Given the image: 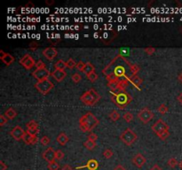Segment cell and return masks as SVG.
Instances as JSON below:
<instances>
[{
    "instance_id": "cell-1",
    "label": "cell",
    "mask_w": 182,
    "mask_h": 170,
    "mask_svg": "<svg viewBox=\"0 0 182 170\" xmlns=\"http://www.w3.org/2000/svg\"><path fill=\"white\" fill-rule=\"evenodd\" d=\"M100 123L99 120L92 113H87L83 115L79 120V127L83 132L92 131Z\"/></svg>"
},
{
    "instance_id": "cell-2",
    "label": "cell",
    "mask_w": 182,
    "mask_h": 170,
    "mask_svg": "<svg viewBox=\"0 0 182 170\" xmlns=\"http://www.w3.org/2000/svg\"><path fill=\"white\" fill-rule=\"evenodd\" d=\"M101 99V96L99 95V93L95 91L94 89H90L87 91H85L81 97L80 100L83 103L89 106H93L95 104L98 103Z\"/></svg>"
},
{
    "instance_id": "cell-3",
    "label": "cell",
    "mask_w": 182,
    "mask_h": 170,
    "mask_svg": "<svg viewBox=\"0 0 182 170\" xmlns=\"http://www.w3.org/2000/svg\"><path fill=\"white\" fill-rule=\"evenodd\" d=\"M112 101L118 106V108L125 109L126 106L132 101V97L129 93L125 91V92H122L116 96H112Z\"/></svg>"
},
{
    "instance_id": "cell-4",
    "label": "cell",
    "mask_w": 182,
    "mask_h": 170,
    "mask_svg": "<svg viewBox=\"0 0 182 170\" xmlns=\"http://www.w3.org/2000/svg\"><path fill=\"white\" fill-rule=\"evenodd\" d=\"M120 139L125 145L130 146L132 145L133 143L136 142V140H137V134L135 133L134 131H132L131 128H127L124 132L121 133Z\"/></svg>"
},
{
    "instance_id": "cell-5",
    "label": "cell",
    "mask_w": 182,
    "mask_h": 170,
    "mask_svg": "<svg viewBox=\"0 0 182 170\" xmlns=\"http://www.w3.org/2000/svg\"><path fill=\"white\" fill-rule=\"evenodd\" d=\"M35 87L36 89L38 90L41 94L43 95H46L50 92L53 87H54V84L53 83L50 81L49 79L44 80V81H40V82H38L36 84H35Z\"/></svg>"
},
{
    "instance_id": "cell-6",
    "label": "cell",
    "mask_w": 182,
    "mask_h": 170,
    "mask_svg": "<svg viewBox=\"0 0 182 170\" xmlns=\"http://www.w3.org/2000/svg\"><path fill=\"white\" fill-rule=\"evenodd\" d=\"M152 130L157 134V136L166 131H169V126L163 122L162 119H159L157 122L152 125Z\"/></svg>"
},
{
    "instance_id": "cell-7",
    "label": "cell",
    "mask_w": 182,
    "mask_h": 170,
    "mask_svg": "<svg viewBox=\"0 0 182 170\" xmlns=\"http://www.w3.org/2000/svg\"><path fill=\"white\" fill-rule=\"evenodd\" d=\"M138 118L140 122L146 124V123H148L154 118V114L148 108H143L142 110H140L138 114Z\"/></svg>"
},
{
    "instance_id": "cell-8",
    "label": "cell",
    "mask_w": 182,
    "mask_h": 170,
    "mask_svg": "<svg viewBox=\"0 0 182 170\" xmlns=\"http://www.w3.org/2000/svg\"><path fill=\"white\" fill-rule=\"evenodd\" d=\"M20 64L21 66L25 67L26 69L28 70H30L32 67H36V62L34 60V59L32 58L30 54H25L20 60Z\"/></svg>"
},
{
    "instance_id": "cell-9",
    "label": "cell",
    "mask_w": 182,
    "mask_h": 170,
    "mask_svg": "<svg viewBox=\"0 0 182 170\" xmlns=\"http://www.w3.org/2000/svg\"><path fill=\"white\" fill-rule=\"evenodd\" d=\"M50 71H48L46 68H44V69H36L32 73V75L38 80V82L48 79L49 76H50Z\"/></svg>"
},
{
    "instance_id": "cell-10",
    "label": "cell",
    "mask_w": 182,
    "mask_h": 170,
    "mask_svg": "<svg viewBox=\"0 0 182 170\" xmlns=\"http://www.w3.org/2000/svg\"><path fill=\"white\" fill-rule=\"evenodd\" d=\"M24 133H25V131L23 130V128L19 126V125H17V126H15V127L13 128V129L11 130V136H13V138H14L15 140H17V141H20V140H21L23 138V136H24Z\"/></svg>"
},
{
    "instance_id": "cell-11",
    "label": "cell",
    "mask_w": 182,
    "mask_h": 170,
    "mask_svg": "<svg viewBox=\"0 0 182 170\" xmlns=\"http://www.w3.org/2000/svg\"><path fill=\"white\" fill-rule=\"evenodd\" d=\"M42 157L44 160H46L48 163L52 162L55 160V151L52 147H48L42 154Z\"/></svg>"
},
{
    "instance_id": "cell-12",
    "label": "cell",
    "mask_w": 182,
    "mask_h": 170,
    "mask_svg": "<svg viewBox=\"0 0 182 170\" xmlns=\"http://www.w3.org/2000/svg\"><path fill=\"white\" fill-rule=\"evenodd\" d=\"M58 54V51L55 48L53 47H47L43 51V55L48 60H52L55 59V57Z\"/></svg>"
},
{
    "instance_id": "cell-13",
    "label": "cell",
    "mask_w": 182,
    "mask_h": 170,
    "mask_svg": "<svg viewBox=\"0 0 182 170\" xmlns=\"http://www.w3.org/2000/svg\"><path fill=\"white\" fill-rule=\"evenodd\" d=\"M132 163L139 168H141L146 163V158L141 153H137L132 158Z\"/></svg>"
},
{
    "instance_id": "cell-14",
    "label": "cell",
    "mask_w": 182,
    "mask_h": 170,
    "mask_svg": "<svg viewBox=\"0 0 182 170\" xmlns=\"http://www.w3.org/2000/svg\"><path fill=\"white\" fill-rule=\"evenodd\" d=\"M0 59L3 61L7 66H10L13 61H14V57H13L11 54L5 52L4 51H0Z\"/></svg>"
},
{
    "instance_id": "cell-15",
    "label": "cell",
    "mask_w": 182,
    "mask_h": 170,
    "mask_svg": "<svg viewBox=\"0 0 182 170\" xmlns=\"http://www.w3.org/2000/svg\"><path fill=\"white\" fill-rule=\"evenodd\" d=\"M51 75L54 78L55 81L57 82H61L63 80L66 78L67 76V73L64 71V70H58V69H55L52 73L51 74Z\"/></svg>"
},
{
    "instance_id": "cell-16",
    "label": "cell",
    "mask_w": 182,
    "mask_h": 170,
    "mask_svg": "<svg viewBox=\"0 0 182 170\" xmlns=\"http://www.w3.org/2000/svg\"><path fill=\"white\" fill-rule=\"evenodd\" d=\"M22 140H23V142L25 143L26 145H35V144H37L38 139V136H32V135L29 134L28 132H25Z\"/></svg>"
},
{
    "instance_id": "cell-17",
    "label": "cell",
    "mask_w": 182,
    "mask_h": 170,
    "mask_svg": "<svg viewBox=\"0 0 182 170\" xmlns=\"http://www.w3.org/2000/svg\"><path fill=\"white\" fill-rule=\"evenodd\" d=\"M127 79H128V81H129V83H131L132 84H133L135 87H137L139 90L140 89L139 88V85L142 83V79L139 77V76H138L137 74H132V76H130V77H127Z\"/></svg>"
},
{
    "instance_id": "cell-18",
    "label": "cell",
    "mask_w": 182,
    "mask_h": 170,
    "mask_svg": "<svg viewBox=\"0 0 182 170\" xmlns=\"http://www.w3.org/2000/svg\"><path fill=\"white\" fill-rule=\"evenodd\" d=\"M113 73L118 77V78H124V77H126L125 76V68L121 66V65H118L116 67L114 68Z\"/></svg>"
},
{
    "instance_id": "cell-19",
    "label": "cell",
    "mask_w": 182,
    "mask_h": 170,
    "mask_svg": "<svg viewBox=\"0 0 182 170\" xmlns=\"http://www.w3.org/2000/svg\"><path fill=\"white\" fill-rule=\"evenodd\" d=\"M84 168H87L89 170H97L99 168V163L96 159H93L88 160L87 164L85 165Z\"/></svg>"
},
{
    "instance_id": "cell-20",
    "label": "cell",
    "mask_w": 182,
    "mask_h": 170,
    "mask_svg": "<svg viewBox=\"0 0 182 170\" xmlns=\"http://www.w3.org/2000/svg\"><path fill=\"white\" fill-rule=\"evenodd\" d=\"M93 72H95L94 66H93L91 62H86V63H85V67H84V70H83L82 73H84L86 76H87L90 74L93 73Z\"/></svg>"
},
{
    "instance_id": "cell-21",
    "label": "cell",
    "mask_w": 182,
    "mask_h": 170,
    "mask_svg": "<svg viewBox=\"0 0 182 170\" xmlns=\"http://www.w3.org/2000/svg\"><path fill=\"white\" fill-rule=\"evenodd\" d=\"M57 142L61 145H65L69 142V137H68V136L65 133L59 134V136H57Z\"/></svg>"
},
{
    "instance_id": "cell-22",
    "label": "cell",
    "mask_w": 182,
    "mask_h": 170,
    "mask_svg": "<svg viewBox=\"0 0 182 170\" xmlns=\"http://www.w3.org/2000/svg\"><path fill=\"white\" fill-rule=\"evenodd\" d=\"M5 116L7 117L8 120H13V119H14L17 116V113H16L15 110L11 107V108L7 109L5 112Z\"/></svg>"
},
{
    "instance_id": "cell-23",
    "label": "cell",
    "mask_w": 182,
    "mask_h": 170,
    "mask_svg": "<svg viewBox=\"0 0 182 170\" xmlns=\"http://www.w3.org/2000/svg\"><path fill=\"white\" fill-rule=\"evenodd\" d=\"M84 146L86 149H88L89 151H92V150H93L95 147H96V142L87 139L84 143Z\"/></svg>"
},
{
    "instance_id": "cell-24",
    "label": "cell",
    "mask_w": 182,
    "mask_h": 170,
    "mask_svg": "<svg viewBox=\"0 0 182 170\" xmlns=\"http://www.w3.org/2000/svg\"><path fill=\"white\" fill-rule=\"evenodd\" d=\"M54 67H55V69H58V70H65V68L67 67V64L64 60H60L54 64Z\"/></svg>"
},
{
    "instance_id": "cell-25",
    "label": "cell",
    "mask_w": 182,
    "mask_h": 170,
    "mask_svg": "<svg viewBox=\"0 0 182 170\" xmlns=\"http://www.w3.org/2000/svg\"><path fill=\"white\" fill-rule=\"evenodd\" d=\"M125 89H124V88H122L121 86L117 85L115 89L111 90L110 92H111L112 96H116V95H118V94L122 93V92H125Z\"/></svg>"
},
{
    "instance_id": "cell-26",
    "label": "cell",
    "mask_w": 182,
    "mask_h": 170,
    "mask_svg": "<svg viewBox=\"0 0 182 170\" xmlns=\"http://www.w3.org/2000/svg\"><path fill=\"white\" fill-rule=\"evenodd\" d=\"M127 64L129 65V67H130V69H131V71H132V74H137V73L139 71V67L138 65H136V64H132V63H130L129 61L127 62Z\"/></svg>"
},
{
    "instance_id": "cell-27",
    "label": "cell",
    "mask_w": 182,
    "mask_h": 170,
    "mask_svg": "<svg viewBox=\"0 0 182 170\" xmlns=\"http://www.w3.org/2000/svg\"><path fill=\"white\" fill-rule=\"evenodd\" d=\"M119 114H118V112H117L116 110H114V111H112V112L109 114V118H110V120L113 121V122H116V121L119 119Z\"/></svg>"
},
{
    "instance_id": "cell-28",
    "label": "cell",
    "mask_w": 182,
    "mask_h": 170,
    "mask_svg": "<svg viewBox=\"0 0 182 170\" xmlns=\"http://www.w3.org/2000/svg\"><path fill=\"white\" fill-rule=\"evenodd\" d=\"M47 168L49 170H59L60 169V165L57 163V161H52L47 165Z\"/></svg>"
},
{
    "instance_id": "cell-29",
    "label": "cell",
    "mask_w": 182,
    "mask_h": 170,
    "mask_svg": "<svg viewBox=\"0 0 182 170\" xmlns=\"http://www.w3.org/2000/svg\"><path fill=\"white\" fill-rule=\"evenodd\" d=\"M26 132H28L29 134H30L32 136H37V135L39 132V127H34V128H27V131Z\"/></svg>"
},
{
    "instance_id": "cell-30",
    "label": "cell",
    "mask_w": 182,
    "mask_h": 170,
    "mask_svg": "<svg viewBox=\"0 0 182 170\" xmlns=\"http://www.w3.org/2000/svg\"><path fill=\"white\" fill-rule=\"evenodd\" d=\"M66 64H67V67H69L70 69H73L74 67H76V62H75L73 59H69L68 61H66Z\"/></svg>"
},
{
    "instance_id": "cell-31",
    "label": "cell",
    "mask_w": 182,
    "mask_h": 170,
    "mask_svg": "<svg viewBox=\"0 0 182 170\" xmlns=\"http://www.w3.org/2000/svg\"><path fill=\"white\" fill-rule=\"evenodd\" d=\"M157 111H158L161 114H165L168 113V107H167L164 104H162V105L158 107Z\"/></svg>"
},
{
    "instance_id": "cell-32",
    "label": "cell",
    "mask_w": 182,
    "mask_h": 170,
    "mask_svg": "<svg viewBox=\"0 0 182 170\" xmlns=\"http://www.w3.org/2000/svg\"><path fill=\"white\" fill-rule=\"evenodd\" d=\"M123 117H124V120H125L126 122H128V123L132 122V119H133V115H132V113H130V112H127V113H125Z\"/></svg>"
},
{
    "instance_id": "cell-33",
    "label": "cell",
    "mask_w": 182,
    "mask_h": 170,
    "mask_svg": "<svg viewBox=\"0 0 182 170\" xmlns=\"http://www.w3.org/2000/svg\"><path fill=\"white\" fill-rule=\"evenodd\" d=\"M71 79H72V81L75 83H78L80 81L82 80V76L80 74L78 73H75L73 75H72V77H71Z\"/></svg>"
},
{
    "instance_id": "cell-34",
    "label": "cell",
    "mask_w": 182,
    "mask_h": 170,
    "mask_svg": "<svg viewBox=\"0 0 182 170\" xmlns=\"http://www.w3.org/2000/svg\"><path fill=\"white\" fill-rule=\"evenodd\" d=\"M178 164H179V162H178V160L175 158H171L168 160V166L171 167V168H174Z\"/></svg>"
},
{
    "instance_id": "cell-35",
    "label": "cell",
    "mask_w": 182,
    "mask_h": 170,
    "mask_svg": "<svg viewBox=\"0 0 182 170\" xmlns=\"http://www.w3.org/2000/svg\"><path fill=\"white\" fill-rule=\"evenodd\" d=\"M40 142H41V145H48L50 144V138H49L47 136H44L40 139Z\"/></svg>"
},
{
    "instance_id": "cell-36",
    "label": "cell",
    "mask_w": 182,
    "mask_h": 170,
    "mask_svg": "<svg viewBox=\"0 0 182 170\" xmlns=\"http://www.w3.org/2000/svg\"><path fill=\"white\" fill-rule=\"evenodd\" d=\"M87 78L90 82L94 83L95 81H97V79H98V74L95 73V72H93V73L90 74L89 75H87Z\"/></svg>"
},
{
    "instance_id": "cell-37",
    "label": "cell",
    "mask_w": 182,
    "mask_h": 170,
    "mask_svg": "<svg viewBox=\"0 0 182 170\" xmlns=\"http://www.w3.org/2000/svg\"><path fill=\"white\" fill-rule=\"evenodd\" d=\"M103 156L106 159H110L112 156H113V152L112 150L110 149H106L104 152H103Z\"/></svg>"
},
{
    "instance_id": "cell-38",
    "label": "cell",
    "mask_w": 182,
    "mask_h": 170,
    "mask_svg": "<svg viewBox=\"0 0 182 170\" xmlns=\"http://www.w3.org/2000/svg\"><path fill=\"white\" fill-rule=\"evenodd\" d=\"M84 67H85V63L84 62V61H78L77 62V64H76V69L78 70V71H81V72H83V70H84Z\"/></svg>"
},
{
    "instance_id": "cell-39",
    "label": "cell",
    "mask_w": 182,
    "mask_h": 170,
    "mask_svg": "<svg viewBox=\"0 0 182 170\" xmlns=\"http://www.w3.org/2000/svg\"><path fill=\"white\" fill-rule=\"evenodd\" d=\"M64 158V153H63L61 150H58V151H55V159L57 160H61Z\"/></svg>"
},
{
    "instance_id": "cell-40",
    "label": "cell",
    "mask_w": 182,
    "mask_h": 170,
    "mask_svg": "<svg viewBox=\"0 0 182 170\" xmlns=\"http://www.w3.org/2000/svg\"><path fill=\"white\" fill-rule=\"evenodd\" d=\"M26 127L27 128H34V127H38V123L36 121H34V120H31L30 122H29L27 124H26Z\"/></svg>"
},
{
    "instance_id": "cell-41",
    "label": "cell",
    "mask_w": 182,
    "mask_h": 170,
    "mask_svg": "<svg viewBox=\"0 0 182 170\" xmlns=\"http://www.w3.org/2000/svg\"><path fill=\"white\" fill-rule=\"evenodd\" d=\"M36 68L37 69H44V68H46L45 67V64L43 60H38L36 64Z\"/></svg>"
},
{
    "instance_id": "cell-42",
    "label": "cell",
    "mask_w": 182,
    "mask_h": 170,
    "mask_svg": "<svg viewBox=\"0 0 182 170\" xmlns=\"http://www.w3.org/2000/svg\"><path fill=\"white\" fill-rule=\"evenodd\" d=\"M7 122H8V119L5 116V114H1L0 115V126H4Z\"/></svg>"
},
{
    "instance_id": "cell-43",
    "label": "cell",
    "mask_w": 182,
    "mask_h": 170,
    "mask_svg": "<svg viewBox=\"0 0 182 170\" xmlns=\"http://www.w3.org/2000/svg\"><path fill=\"white\" fill-rule=\"evenodd\" d=\"M155 51H156V49L154 47H148V48L145 49V52L148 55H152Z\"/></svg>"
},
{
    "instance_id": "cell-44",
    "label": "cell",
    "mask_w": 182,
    "mask_h": 170,
    "mask_svg": "<svg viewBox=\"0 0 182 170\" xmlns=\"http://www.w3.org/2000/svg\"><path fill=\"white\" fill-rule=\"evenodd\" d=\"M98 139V136L95 133H91L88 136V140H91V141H96Z\"/></svg>"
},
{
    "instance_id": "cell-45",
    "label": "cell",
    "mask_w": 182,
    "mask_h": 170,
    "mask_svg": "<svg viewBox=\"0 0 182 170\" xmlns=\"http://www.w3.org/2000/svg\"><path fill=\"white\" fill-rule=\"evenodd\" d=\"M0 170H7V166L5 164V162L3 161V160H1L0 161Z\"/></svg>"
},
{
    "instance_id": "cell-46",
    "label": "cell",
    "mask_w": 182,
    "mask_h": 170,
    "mask_svg": "<svg viewBox=\"0 0 182 170\" xmlns=\"http://www.w3.org/2000/svg\"><path fill=\"white\" fill-rule=\"evenodd\" d=\"M114 170H126V169L124 166H122V165H118V166H116V167L115 168V169Z\"/></svg>"
},
{
    "instance_id": "cell-47",
    "label": "cell",
    "mask_w": 182,
    "mask_h": 170,
    "mask_svg": "<svg viewBox=\"0 0 182 170\" xmlns=\"http://www.w3.org/2000/svg\"><path fill=\"white\" fill-rule=\"evenodd\" d=\"M150 170H162V168H161L157 164H155L152 168H151Z\"/></svg>"
},
{
    "instance_id": "cell-48",
    "label": "cell",
    "mask_w": 182,
    "mask_h": 170,
    "mask_svg": "<svg viewBox=\"0 0 182 170\" xmlns=\"http://www.w3.org/2000/svg\"><path fill=\"white\" fill-rule=\"evenodd\" d=\"M38 44L37 43H32L31 45H30V49H31V51H35L36 49L38 48Z\"/></svg>"
},
{
    "instance_id": "cell-49",
    "label": "cell",
    "mask_w": 182,
    "mask_h": 170,
    "mask_svg": "<svg viewBox=\"0 0 182 170\" xmlns=\"http://www.w3.org/2000/svg\"><path fill=\"white\" fill-rule=\"evenodd\" d=\"M177 99H178V101H179V102L180 103V105H182V92L180 94V95H179V96H178Z\"/></svg>"
},
{
    "instance_id": "cell-50",
    "label": "cell",
    "mask_w": 182,
    "mask_h": 170,
    "mask_svg": "<svg viewBox=\"0 0 182 170\" xmlns=\"http://www.w3.org/2000/svg\"><path fill=\"white\" fill-rule=\"evenodd\" d=\"M61 170H73L70 167H69V165H66V166H64L62 168V169Z\"/></svg>"
},
{
    "instance_id": "cell-51",
    "label": "cell",
    "mask_w": 182,
    "mask_h": 170,
    "mask_svg": "<svg viewBox=\"0 0 182 170\" xmlns=\"http://www.w3.org/2000/svg\"><path fill=\"white\" fill-rule=\"evenodd\" d=\"M179 80H180V81L182 83V73L180 74V76H179Z\"/></svg>"
},
{
    "instance_id": "cell-52",
    "label": "cell",
    "mask_w": 182,
    "mask_h": 170,
    "mask_svg": "<svg viewBox=\"0 0 182 170\" xmlns=\"http://www.w3.org/2000/svg\"><path fill=\"white\" fill-rule=\"evenodd\" d=\"M52 3H53V1H50V2H49V1H46V4H47V5H52Z\"/></svg>"
},
{
    "instance_id": "cell-53",
    "label": "cell",
    "mask_w": 182,
    "mask_h": 170,
    "mask_svg": "<svg viewBox=\"0 0 182 170\" xmlns=\"http://www.w3.org/2000/svg\"><path fill=\"white\" fill-rule=\"evenodd\" d=\"M179 166H180V168L182 169V160L180 162V163H179Z\"/></svg>"
},
{
    "instance_id": "cell-54",
    "label": "cell",
    "mask_w": 182,
    "mask_h": 170,
    "mask_svg": "<svg viewBox=\"0 0 182 170\" xmlns=\"http://www.w3.org/2000/svg\"><path fill=\"white\" fill-rule=\"evenodd\" d=\"M180 33H181V34H182V26H181V27H180Z\"/></svg>"
},
{
    "instance_id": "cell-55",
    "label": "cell",
    "mask_w": 182,
    "mask_h": 170,
    "mask_svg": "<svg viewBox=\"0 0 182 170\" xmlns=\"http://www.w3.org/2000/svg\"><path fill=\"white\" fill-rule=\"evenodd\" d=\"M28 170H30V169H28Z\"/></svg>"
}]
</instances>
